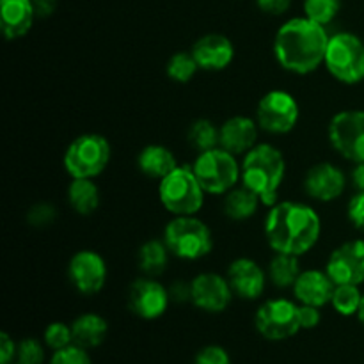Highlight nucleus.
<instances>
[{"label":"nucleus","instance_id":"29","mask_svg":"<svg viewBox=\"0 0 364 364\" xmlns=\"http://www.w3.org/2000/svg\"><path fill=\"white\" fill-rule=\"evenodd\" d=\"M361 302L363 294L358 284H336L331 299V306L341 316H358Z\"/></svg>","mask_w":364,"mask_h":364},{"label":"nucleus","instance_id":"44","mask_svg":"<svg viewBox=\"0 0 364 364\" xmlns=\"http://www.w3.org/2000/svg\"><path fill=\"white\" fill-rule=\"evenodd\" d=\"M358 318L359 322L364 326V294H363V302H361V308H359V313H358Z\"/></svg>","mask_w":364,"mask_h":364},{"label":"nucleus","instance_id":"39","mask_svg":"<svg viewBox=\"0 0 364 364\" xmlns=\"http://www.w3.org/2000/svg\"><path fill=\"white\" fill-rule=\"evenodd\" d=\"M18 343L4 331L0 334V364H13L16 361Z\"/></svg>","mask_w":364,"mask_h":364},{"label":"nucleus","instance_id":"9","mask_svg":"<svg viewBox=\"0 0 364 364\" xmlns=\"http://www.w3.org/2000/svg\"><path fill=\"white\" fill-rule=\"evenodd\" d=\"M256 331L269 341H287L301 331L299 304L290 299H269L255 315Z\"/></svg>","mask_w":364,"mask_h":364},{"label":"nucleus","instance_id":"1","mask_svg":"<svg viewBox=\"0 0 364 364\" xmlns=\"http://www.w3.org/2000/svg\"><path fill=\"white\" fill-rule=\"evenodd\" d=\"M329 38L326 25L316 23L308 16L290 18L274 36V57L284 71L309 75L326 60Z\"/></svg>","mask_w":364,"mask_h":364},{"label":"nucleus","instance_id":"21","mask_svg":"<svg viewBox=\"0 0 364 364\" xmlns=\"http://www.w3.org/2000/svg\"><path fill=\"white\" fill-rule=\"evenodd\" d=\"M38 18L32 0H0V27L6 39L23 38Z\"/></svg>","mask_w":364,"mask_h":364},{"label":"nucleus","instance_id":"3","mask_svg":"<svg viewBox=\"0 0 364 364\" xmlns=\"http://www.w3.org/2000/svg\"><path fill=\"white\" fill-rule=\"evenodd\" d=\"M284 176L287 160L274 144L258 142L242 156V183L262 199V205H276Z\"/></svg>","mask_w":364,"mask_h":364},{"label":"nucleus","instance_id":"20","mask_svg":"<svg viewBox=\"0 0 364 364\" xmlns=\"http://www.w3.org/2000/svg\"><path fill=\"white\" fill-rule=\"evenodd\" d=\"M334 288H336V283L331 279L327 270L311 269L302 270L291 290H294V297L299 304L323 308V306L331 304Z\"/></svg>","mask_w":364,"mask_h":364},{"label":"nucleus","instance_id":"15","mask_svg":"<svg viewBox=\"0 0 364 364\" xmlns=\"http://www.w3.org/2000/svg\"><path fill=\"white\" fill-rule=\"evenodd\" d=\"M327 274L336 284L364 283V240H348L331 252L326 265Z\"/></svg>","mask_w":364,"mask_h":364},{"label":"nucleus","instance_id":"45","mask_svg":"<svg viewBox=\"0 0 364 364\" xmlns=\"http://www.w3.org/2000/svg\"><path fill=\"white\" fill-rule=\"evenodd\" d=\"M13 364H20V363H13Z\"/></svg>","mask_w":364,"mask_h":364},{"label":"nucleus","instance_id":"24","mask_svg":"<svg viewBox=\"0 0 364 364\" xmlns=\"http://www.w3.org/2000/svg\"><path fill=\"white\" fill-rule=\"evenodd\" d=\"M100 188L91 178H71L68 185V203L80 215H91L100 206Z\"/></svg>","mask_w":364,"mask_h":364},{"label":"nucleus","instance_id":"5","mask_svg":"<svg viewBox=\"0 0 364 364\" xmlns=\"http://www.w3.org/2000/svg\"><path fill=\"white\" fill-rule=\"evenodd\" d=\"M164 242L171 255L187 262L208 256L213 249V235L210 228L196 215L174 217L164 230Z\"/></svg>","mask_w":364,"mask_h":364},{"label":"nucleus","instance_id":"14","mask_svg":"<svg viewBox=\"0 0 364 364\" xmlns=\"http://www.w3.org/2000/svg\"><path fill=\"white\" fill-rule=\"evenodd\" d=\"M228 277L213 272H203L191 281V302L205 313L226 311L233 299Z\"/></svg>","mask_w":364,"mask_h":364},{"label":"nucleus","instance_id":"28","mask_svg":"<svg viewBox=\"0 0 364 364\" xmlns=\"http://www.w3.org/2000/svg\"><path fill=\"white\" fill-rule=\"evenodd\" d=\"M187 137L196 151H208V149L219 148L220 128H217L210 119H198L191 124Z\"/></svg>","mask_w":364,"mask_h":364},{"label":"nucleus","instance_id":"43","mask_svg":"<svg viewBox=\"0 0 364 364\" xmlns=\"http://www.w3.org/2000/svg\"><path fill=\"white\" fill-rule=\"evenodd\" d=\"M38 18H46L55 11V0H32Z\"/></svg>","mask_w":364,"mask_h":364},{"label":"nucleus","instance_id":"13","mask_svg":"<svg viewBox=\"0 0 364 364\" xmlns=\"http://www.w3.org/2000/svg\"><path fill=\"white\" fill-rule=\"evenodd\" d=\"M68 276L75 290L82 295H95L103 290L107 283V263L100 252L84 249L71 256L68 265Z\"/></svg>","mask_w":364,"mask_h":364},{"label":"nucleus","instance_id":"36","mask_svg":"<svg viewBox=\"0 0 364 364\" xmlns=\"http://www.w3.org/2000/svg\"><path fill=\"white\" fill-rule=\"evenodd\" d=\"M192 364H231V355L220 345H206L196 354Z\"/></svg>","mask_w":364,"mask_h":364},{"label":"nucleus","instance_id":"12","mask_svg":"<svg viewBox=\"0 0 364 364\" xmlns=\"http://www.w3.org/2000/svg\"><path fill=\"white\" fill-rule=\"evenodd\" d=\"M169 288L164 287L155 277H141L132 283L128 290V306L132 313L142 320H156L169 309Z\"/></svg>","mask_w":364,"mask_h":364},{"label":"nucleus","instance_id":"34","mask_svg":"<svg viewBox=\"0 0 364 364\" xmlns=\"http://www.w3.org/2000/svg\"><path fill=\"white\" fill-rule=\"evenodd\" d=\"M48 364H92V359L89 355V350L73 343L66 348L52 352Z\"/></svg>","mask_w":364,"mask_h":364},{"label":"nucleus","instance_id":"42","mask_svg":"<svg viewBox=\"0 0 364 364\" xmlns=\"http://www.w3.org/2000/svg\"><path fill=\"white\" fill-rule=\"evenodd\" d=\"M350 183L358 192H364V162L354 164L350 171Z\"/></svg>","mask_w":364,"mask_h":364},{"label":"nucleus","instance_id":"16","mask_svg":"<svg viewBox=\"0 0 364 364\" xmlns=\"http://www.w3.org/2000/svg\"><path fill=\"white\" fill-rule=\"evenodd\" d=\"M345 188H347V176L334 164H316L304 176V192L315 201H336L343 194Z\"/></svg>","mask_w":364,"mask_h":364},{"label":"nucleus","instance_id":"31","mask_svg":"<svg viewBox=\"0 0 364 364\" xmlns=\"http://www.w3.org/2000/svg\"><path fill=\"white\" fill-rule=\"evenodd\" d=\"M304 16L320 25H329L341 9V0H304Z\"/></svg>","mask_w":364,"mask_h":364},{"label":"nucleus","instance_id":"41","mask_svg":"<svg viewBox=\"0 0 364 364\" xmlns=\"http://www.w3.org/2000/svg\"><path fill=\"white\" fill-rule=\"evenodd\" d=\"M171 301L174 302H185L191 301V283H185V281H174L169 288Z\"/></svg>","mask_w":364,"mask_h":364},{"label":"nucleus","instance_id":"40","mask_svg":"<svg viewBox=\"0 0 364 364\" xmlns=\"http://www.w3.org/2000/svg\"><path fill=\"white\" fill-rule=\"evenodd\" d=\"M256 6H258L259 11H263L265 14H270V16H281V14H284L290 9L291 0H256Z\"/></svg>","mask_w":364,"mask_h":364},{"label":"nucleus","instance_id":"19","mask_svg":"<svg viewBox=\"0 0 364 364\" xmlns=\"http://www.w3.org/2000/svg\"><path fill=\"white\" fill-rule=\"evenodd\" d=\"M220 148L233 153L237 156H244L251 151L259 139L258 121L249 116H233L220 124Z\"/></svg>","mask_w":364,"mask_h":364},{"label":"nucleus","instance_id":"2","mask_svg":"<svg viewBox=\"0 0 364 364\" xmlns=\"http://www.w3.org/2000/svg\"><path fill=\"white\" fill-rule=\"evenodd\" d=\"M265 238L274 252L301 258L311 251L322 235V219L313 206L281 201L270 206L265 219Z\"/></svg>","mask_w":364,"mask_h":364},{"label":"nucleus","instance_id":"6","mask_svg":"<svg viewBox=\"0 0 364 364\" xmlns=\"http://www.w3.org/2000/svg\"><path fill=\"white\" fill-rule=\"evenodd\" d=\"M192 169L206 194L226 196L242 181V162H238L237 155L220 146L199 153Z\"/></svg>","mask_w":364,"mask_h":364},{"label":"nucleus","instance_id":"22","mask_svg":"<svg viewBox=\"0 0 364 364\" xmlns=\"http://www.w3.org/2000/svg\"><path fill=\"white\" fill-rule=\"evenodd\" d=\"M180 166L169 148L162 144H149L142 148L137 155V167L144 176L151 180H164Z\"/></svg>","mask_w":364,"mask_h":364},{"label":"nucleus","instance_id":"17","mask_svg":"<svg viewBox=\"0 0 364 364\" xmlns=\"http://www.w3.org/2000/svg\"><path fill=\"white\" fill-rule=\"evenodd\" d=\"M228 283L237 297L256 301L265 294L269 274L251 258H237L228 269Z\"/></svg>","mask_w":364,"mask_h":364},{"label":"nucleus","instance_id":"10","mask_svg":"<svg viewBox=\"0 0 364 364\" xmlns=\"http://www.w3.org/2000/svg\"><path fill=\"white\" fill-rule=\"evenodd\" d=\"M301 117V107L294 95L272 89L262 96L256 107V121L267 134L284 135L294 130Z\"/></svg>","mask_w":364,"mask_h":364},{"label":"nucleus","instance_id":"18","mask_svg":"<svg viewBox=\"0 0 364 364\" xmlns=\"http://www.w3.org/2000/svg\"><path fill=\"white\" fill-rule=\"evenodd\" d=\"M192 55L199 64V70L223 71L233 63L235 46L224 34H205L192 45Z\"/></svg>","mask_w":364,"mask_h":364},{"label":"nucleus","instance_id":"35","mask_svg":"<svg viewBox=\"0 0 364 364\" xmlns=\"http://www.w3.org/2000/svg\"><path fill=\"white\" fill-rule=\"evenodd\" d=\"M57 210L50 203H36L27 212V223L32 228H46L55 223Z\"/></svg>","mask_w":364,"mask_h":364},{"label":"nucleus","instance_id":"26","mask_svg":"<svg viewBox=\"0 0 364 364\" xmlns=\"http://www.w3.org/2000/svg\"><path fill=\"white\" fill-rule=\"evenodd\" d=\"M169 255L171 251L166 242H164V238L162 240H156V238L146 240L137 252L139 269L149 277L160 276L166 270L167 263H169Z\"/></svg>","mask_w":364,"mask_h":364},{"label":"nucleus","instance_id":"25","mask_svg":"<svg viewBox=\"0 0 364 364\" xmlns=\"http://www.w3.org/2000/svg\"><path fill=\"white\" fill-rule=\"evenodd\" d=\"M259 205H262V199L244 183L240 187L237 185L224 196V213L233 220L251 219L258 212Z\"/></svg>","mask_w":364,"mask_h":364},{"label":"nucleus","instance_id":"32","mask_svg":"<svg viewBox=\"0 0 364 364\" xmlns=\"http://www.w3.org/2000/svg\"><path fill=\"white\" fill-rule=\"evenodd\" d=\"M43 341H45L46 348L52 352L70 347V345H73V331H71V326H68L64 322L48 323L45 333H43Z\"/></svg>","mask_w":364,"mask_h":364},{"label":"nucleus","instance_id":"30","mask_svg":"<svg viewBox=\"0 0 364 364\" xmlns=\"http://www.w3.org/2000/svg\"><path fill=\"white\" fill-rule=\"evenodd\" d=\"M198 70L199 64L196 57L192 55V52H176L174 55H171L166 66L167 77L171 80L178 82V84L191 82L196 77V73H198Z\"/></svg>","mask_w":364,"mask_h":364},{"label":"nucleus","instance_id":"37","mask_svg":"<svg viewBox=\"0 0 364 364\" xmlns=\"http://www.w3.org/2000/svg\"><path fill=\"white\" fill-rule=\"evenodd\" d=\"M347 215L348 220L352 223V226H354L355 230L361 231V233H364V192H358V194L348 201Z\"/></svg>","mask_w":364,"mask_h":364},{"label":"nucleus","instance_id":"7","mask_svg":"<svg viewBox=\"0 0 364 364\" xmlns=\"http://www.w3.org/2000/svg\"><path fill=\"white\" fill-rule=\"evenodd\" d=\"M112 156L110 142L100 134L78 135L66 148L63 156V166L71 178H91L107 169Z\"/></svg>","mask_w":364,"mask_h":364},{"label":"nucleus","instance_id":"11","mask_svg":"<svg viewBox=\"0 0 364 364\" xmlns=\"http://www.w3.org/2000/svg\"><path fill=\"white\" fill-rule=\"evenodd\" d=\"M331 146L343 159L364 162V110H343L334 114L327 127Z\"/></svg>","mask_w":364,"mask_h":364},{"label":"nucleus","instance_id":"23","mask_svg":"<svg viewBox=\"0 0 364 364\" xmlns=\"http://www.w3.org/2000/svg\"><path fill=\"white\" fill-rule=\"evenodd\" d=\"M73 331V343L85 350H92L103 345L109 334V323L98 313H84L77 316L71 323Z\"/></svg>","mask_w":364,"mask_h":364},{"label":"nucleus","instance_id":"33","mask_svg":"<svg viewBox=\"0 0 364 364\" xmlns=\"http://www.w3.org/2000/svg\"><path fill=\"white\" fill-rule=\"evenodd\" d=\"M46 361V345L38 338H25L18 343L16 361L20 364H45Z\"/></svg>","mask_w":364,"mask_h":364},{"label":"nucleus","instance_id":"4","mask_svg":"<svg viewBox=\"0 0 364 364\" xmlns=\"http://www.w3.org/2000/svg\"><path fill=\"white\" fill-rule=\"evenodd\" d=\"M205 188L199 183L192 166H178L159 181V199L174 217L198 215L205 205Z\"/></svg>","mask_w":364,"mask_h":364},{"label":"nucleus","instance_id":"38","mask_svg":"<svg viewBox=\"0 0 364 364\" xmlns=\"http://www.w3.org/2000/svg\"><path fill=\"white\" fill-rule=\"evenodd\" d=\"M299 320H301V329H315L322 322V313L316 306L299 304Z\"/></svg>","mask_w":364,"mask_h":364},{"label":"nucleus","instance_id":"27","mask_svg":"<svg viewBox=\"0 0 364 364\" xmlns=\"http://www.w3.org/2000/svg\"><path fill=\"white\" fill-rule=\"evenodd\" d=\"M301 272L302 269L299 256L283 255V252L274 255V258L269 263V270H267L270 283L277 288H294Z\"/></svg>","mask_w":364,"mask_h":364},{"label":"nucleus","instance_id":"8","mask_svg":"<svg viewBox=\"0 0 364 364\" xmlns=\"http://www.w3.org/2000/svg\"><path fill=\"white\" fill-rule=\"evenodd\" d=\"M323 66L338 82L355 85L364 80V41L352 32L331 36Z\"/></svg>","mask_w":364,"mask_h":364}]
</instances>
